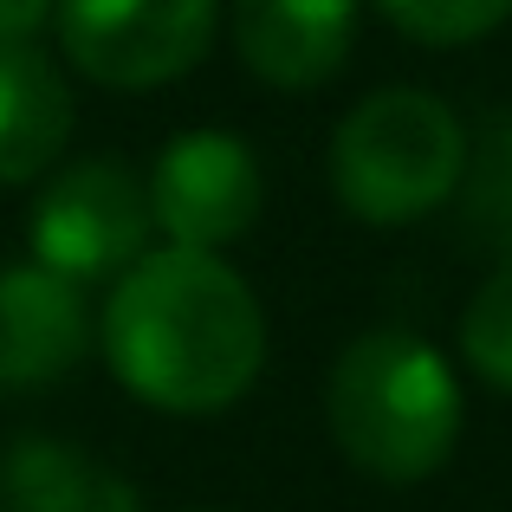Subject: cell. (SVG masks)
Returning <instances> with one entry per match:
<instances>
[{
    "label": "cell",
    "mask_w": 512,
    "mask_h": 512,
    "mask_svg": "<svg viewBox=\"0 0 512 512\" xmlns=\"http://www.w3.org/2000/svg\"><path fill=\"white\" fill-rule=\"evenodd\" d=\"M98 344L137 402L163 415H221L260 383L266 312L227 260L156 247L111 286Z\"/></svg>",
    "instance_id": "6da1fadb"
},
{
    "label": "cell",
    "mask_w": 512,
    "mask_h": 512,
    "mask_svg": "<svg viewBox=\"0 0 512 512\" xmlns=\"http://www.w3.org/2000/svg\"><path fill=\"white\" fill-rule=\"evenodd\" d=\"M331 441L357 474L415 487L441 474L461 441V383L422 331H363L344 344L325 383Z\"/></svg>",
    "instance_id": "7a4b0ae2"
},
{
    "label": "cell",
    "mask_w": 512,
    "mask_h": 512,
    "mask_svg": "<svg viewBox=\"0 0 512 512\" xmlns=\"http://www.w3.org/2000/svg\"><path fill=\"white\" fill-rule=\"evenodd\" d=\"M467 175V130L435 91L389 85L370 91L331 130V195L350 221L409 227L435 214Z\"/></svg>",
    "instance_id": "3957f363"
},
{
    "label": "cell",
    "mask_w": 512,
    "mask_h": 512,
    "mask_svg": "<svg viewBox=\"0 0 512 512\" xmlns=\"http://www.w3.org/2000/svg\"><path fill=\"white\" fill-rule=\"evenodd\" d=\"M150 195L124 163L111 156H85V163L59 169L39 188L33 214H26V240H33V266L72 279V286H104L124 279L130 266L150 253Z\"/></svg>",
    "instance_id": "277c9868"
},
{
    "label": "cell",
    "mask_w": 512,
    "mask_h": 512,
    "mask_svg": "<svg viewBox=\"0 0 512 512\" xmlns=\"http://www.w3.org/2000/svg\"><path fill=\"white\" fill-rule=\"evenodd\" d=\"M52 20L65 59L91 85L150 91L208 59L221 0H59Z\"/></svg>",
    "instance_id": "5b68a950"
},
{
    "label": "cell",
    "mask_w": 512,
    "mask_h": 512,
    "mask_svg": "<svg viewBox=\"0 0 512 512\" xmlns=\"http://www.w3.org/2000/svg\"><path fill=\"white\" fill-rule=\"evenodd\" d=\"M143 195H150V221L169 234V247L221 253L260 221L266 182L234 130H182L150 163Z\"/></svg>",
    "instance_id": "8992f818"
},
{
    "label": "cell",
    "mask_w": 512,
    "mask_h": 512,
    "mask_svg": "<svg viewBox=\"0 0 512 512\" xmlns=\"http://www.w3.org/2000/svg\"><path fill=\"white\" fill-rule=\"evenodd\" d=\"M91 344L85 286L20 260L0 266V389H46Z\"/></svg>",
    "instance_id": "52a82bcc"
},
{
    "label": "cell",
    "mask_w": 512,
    "mask_h": 512,
    "mask_svg": "<svg viewBox=\"0 0 512 512\" xmlns=\"http://www.w3.org/2000/svg\"><path fill=\"white\" fill-rule=\"evenodd\" d=\"M357 46V0H234V52L279 91L338 78Z\"/></svg>",
    "instance_id": "ba28073f"
},
{
    "label": "cell",
    "mask_w": 512,
    "mask_h": 512,
    "mask_svg": "<svg viewBox=\"0 0 512 512\" xmlns=\"http://www.w3.org/2000/svg\"><path fill=\"white\" fill-rule=\"evenodd\" d=\"M72 85L39 46H0V182H39L72 143Z\"/></svg>",
    "instance_id": "9c48e42d"
},
{
    "label": "cell",
    "mask_w": 512,
    "mask_h": 512,
    "mask_svg": "<svg viewBox=\"0 0 512 512\" xmlns=\"http://www.w3.org/2000/svg\"><path fill=\"white\" fill-rule=\"evenodd\" d=\"M0 512H143L137 487L98 454L26 435L0 454Z\"/></svg>",
    "instance_id": "30bf717a"
},
{
    "label": "cell",
    "mask_w": 512,
    "mask_h": 512,
    "mask_svg": "<svg viewBox=\"0 0 512 512\" xmlns=\"http://www.w3.org/2000/svg\"><path fill=\"white\" fill-rule=\"evenodd\" d=\"M467 227L487 247H512V111H500L480 137V150H467Z\"/></svg>",
    "instance_id": "8fae6325"
},
{
    "label": "cell",
    "mask_w": 512,
    "mask_h": 512,
    "mask_svg": "<svg viewBox=\"0 0 512 512\" xmlns=\"http://www.w3.org/2000/svg\"><path fill=\"white\" fill-rule=\"evenodd\" d=\"M461 357L480 383L506 389L512 396V260L493 266L487 286L467 299L461 312Z\"/></svg>",
    "instance_id": "7c38bea8"
},
{
    "label": "cell",
    "mask_w": 512,
    "mask_h": 512,
    "mask_svg": "<svg viewBox=\"0 0 512 512\" xmlns=\"http://www.w3.org/2000/svg\"><path fill=\"white\" fill-rule=\"evenodd\" d=\"M383 13L422 46H467L512 20V0H383Z\"/></svg>",
    "instance_id": "4fadbf2b"
},
{
    "label": "cell",
    "mask_w": 512,
    "mask_h": 512,
    "mask_svg": "<svg viewBox=\"0 0 512 512\" xmlns=\"http://www.w3.org/2000/svg\"><path fill=\"white\" fill-rule=\"evenodd\" d=\"M59 13V0H0V46H33V33Z\"/></svg>",
    "instance_id": "5bb4252c"
}]
</instances>
